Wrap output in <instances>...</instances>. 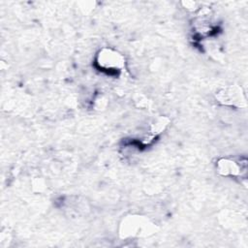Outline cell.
Returning <instances> with one entry per match:
<instances>
[{
  "mask_svg": "<svg viewBox=\"0 0 248 248\" xmlns=\"http://www.w3.org/2000/svg\"><path fill=\"white\" fill-rule=\"evenodd\" d=\"M96 63L103 71L116 72L124 67V58L115 50L104 48L97 55Z\"/></svg>",
  "mask_w": 248,
  "mask_h": 248,
  "instance_id": "cell-1",
  "label": "cell"
},
{
  "mask_svg": "<svg viewBox=\"0 0 248 248\" xmlns=\"http://www.w3.org/2000/svg\"><path fill=\"white\" fill-rule=\"evenodd\" d=\"M218 169L220 172L223 174H231V175H236V174H241V170H245V166L242 167L241 164L239 165L235 161L224 159L219 161L218 163Z\"/></svg>",
  "mask_w": 248,
  "mask_h": 248,
  "instance_id": "cell-2",
  "label": "cell"
}]
</instances>
